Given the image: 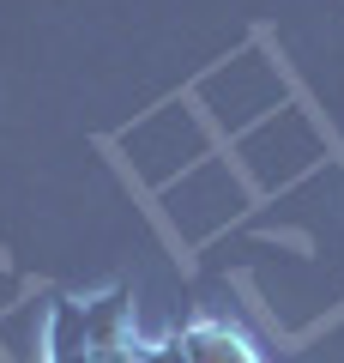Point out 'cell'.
I'll return each instance as SVG.
<instances>
[{
    "label": "cell",
    "instance_id": "1",
    "mask_svg": "<svg viewBox=\"0 0 344 363\" xmlns=\"http://www.w3.org/2000/svg\"><path fill=\"white\" fill-rule=\"evenodd\" d=\"M188 351H193V363H254L248 339L242 333H224V327H193Z\"/></svg>",
    "mask_w": 344,
    "mask_h": 363
},
{
    "label": "cell",
    "instance_id": "2",
    "mask_svg": "<svg viewBox=\"0 0 344 363\" xmlns=\"http://www.w3.org/2000/svg\"><path fill=\"white\" fill-rule=\"evenodd\" d=\"M145 363H193V351H188V339H176V345H164V351H151Z\"/></svg>",
    "mask_w": 344,
    "mask_h": 363
}]
</instances>
